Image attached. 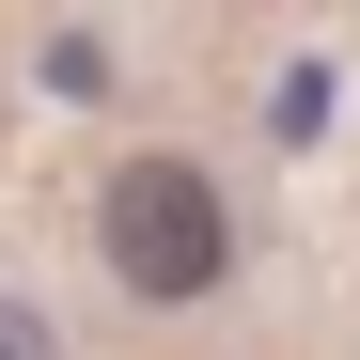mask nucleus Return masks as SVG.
Masks as SVG:
<instances>
[{
  "mask_svg": "<svg viewBox=\"0 0 360 360\" xmlns=\"http://www.w3.org/2000/svg\"><path fill=\"white\" fill-rule=\"evenodd\" d=\"M94 251H110V282H126V297L188 314V297L235 282V188H219L204 157L141 141V157H110V188H94Z\"/></svg>",
  "mask_w": 360,
  "mask_h": 360,
  "instance_id": "1",
  "label": "nucleus"
},
{
  "mask_svg": "<svg viewBox=\"0 0 360 360\" xmlns=\"http://www.w3.org/2000/svg\"><path fill=\"white\" fill-rule=\"evenodd\" d=\"M314 126H329V63H282L266 79V141H314Z\"/></svg>",
  "mask_w": 360,
  "mask_h": 360,
  "instance_id": "2",
  "label": "nucleus"
},
{
  "mask_svg": "<svg viewBox=\"0 0 360 360\" xmlns=\"http://www.w3.org/2000/svg\"><path fill=\"white\" fill-rule=\"evenodd\" d=\"M0 360H63V329H47L32 297H0Z\"/></svg>",
  "mask_w": 360,
  "mask_h": 360,
  "instance_id": "3",
  "label": "nucleus"
}]
</instances>
